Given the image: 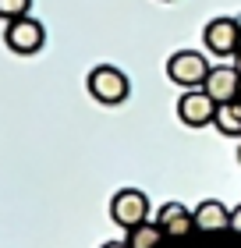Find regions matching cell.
I'll list each match as a JSON object with an SVG mask.
<instances>
[{
    "mask_svg": "<svg viewBox=\"0 0 241 248\" xmlns=\"http://www.w3.org/2000/svg\"><path fill=\"white\" fill-rule=\"evenodd\" d=\"M85 85H89V96H93L96 103H103V107H117V103H124L128 93H131L128 75H124L121 67H113V64L93 67L89 78H85Z\"/></svg>",
    "mask_w": 241,
    "mask_h": 248,
    "instance_id": "obj_1",
    "label": "cell"
},
{
    "mask_svg": "<svg viewBox=\"0 0 241 248\" xmlns=\"http://www.w3.org/2000/svg\"><path fill=\"white\" fill-rule=\"evenodd\" d=\"M209 71L213 67H209V61H206L199 50H177L174 57L167 61V78L174 85H181V89H202V82H206Z\"/></svg>",
    "mask_w": 241,
    "mask_h": 248,
    "instance_id": "obj_2",
    "label": "cell"
},
{
    "mask_svg": "<svg viewBox=\"0 0 241 248\" xmlns=\"http://www.w3.org/2000/svg\"><path fill=\"white\" fill-rule=\"evenodd\" d=\"M4 43H7L11 53L32 57V53H39L43 43H47V29H43L36 18H29V15L15 18V21H7V29H4Z\"/></svg>",
    "mask_w": 241,
    "mask_h": 248,
    "instance_id": "obj_3",
    "label": "cell"
},
{
    "mask_svg": "<svg viewBox=\"0 0 241 248\" xmlns=\"http://www.w3.org/2000/svg\"><path fill=\"white\" fill-rule=\"evenodd\" d=\"M110 220L117 223V227H124V231L145 223L149 220V199H145V191H139V188H121L117 195L110 199Z\"/></svg>",
    "mask_w": 241,
    "mask_h": 248,
    "instance_id": "obj_4",
    "label": "cell"
},
{
    "mask_svg": "<svg viewBox=\"0 0 241 248\" xmlns=\"http://www.w3.org/2000/svg\"><path fill=\"white\" fill-rule=\"evenodd\" d=\"M216 107L220 103H213V96L206 89H185V96L177 99V117L188 128H206V124H213Z\"/></svg>",
    "mask_w": 241,
    "mask_h": 248,
    "instance_id": "obj_5",
    "label": "cell"
},
{
    "mask_svg": "<svg viewBox=\"0 0 241 248\" xmlns=\"http://www.w3.org/2000/svg\"><path fill=\"white\" fill-rule=\"evenodd\" d=\"M202 43L216 53V57H234V53L241 50L238 18H213L209 25L202 29Z\"/></svg>",
    "mask_w": 241,
    "mask_h": 248,
    "instance_id": "obj_6",
    "label": "cell"
},
{
    "mask_svg": "<svg viewBox=\"0 0 241 248\" xmlns=\"http://www.w3.org/2000/svg\"><path fill=\"white\" fill-rule=\"evenodd\" d=\"M156 223L163 227V238H188L195 231V213L188 206H181V202H163L156 213Z\"/></svg>",
    "mask_w": 241,
    "mask_h": 248,
    "instance_id": "obj_7",
    "label": "cell"
},
{
    "mask_svg": "<svg viewBox=\"0 0 241 248\" xmlns=\"http://www.w3.org/2000/svg\"><path fill=\"white\" fill-rule=\"evenodd\" d=\"M238 85H241V71L238 67H227V64L213 67V71L206 75V82H202V89L213 96V103H234Z\"/></svg>",
    "mask_w": 241,
    "mask_h": 248,
    "instance_id": "obj_8",
    "label": "cell"
},
{
    "mask_svg": "<svg viewBox=\"0 0 241 248\" xmlns=\"http://www.w3.org/2000/svg\"><path fill=\"white\" fill-rule=\"evenodd\" d=\"M224 227H231V209H227L220 199H206V202L195 206V231L216 234V231H224Z\"/></svg>",
    "mask_w": 241,
    "mask_h": 248,
    "instance_id": "obj_9",
    "label": "cell"
},
{
    "mask_svg": "<svg viewBox=\"0 0 241 248\" xmlns=\"http://www.w3.org/2000/svg\"><path fill=\"white\" fill-rule=\"evenodd\" d=\"M213 128L220 131V135H227V139H241V99H234V103H220V107H216Z\"/></svg>",
    "mask_w": 241,
    "mask_h": 248,
    "instance_id": "obj_10",
    "label": "cell"
},
{
    "mask_svg": "<svg viewBox=\"0 0 241 248\" xmlns=\"http://www.w3.org/2000/svg\"><path fill=\"white\" fill-rule=\"evenodd\" d=\"M124 241H128L131 248H156L160 241H163V227H160L156 220H145V223H139V227H131Z\"/></svg>",
    "mask_w": 241,
    "mask_h": 248,
    "instance_id": "obj_11",
    "label": "cell"
},
{
    "mask_svg": "<svg viewBox=\"0 0 241 248\" xmlns=\"http://www.w3.org/2000/svg\"><path fill=\"white\" fill-rule=\"evenodd\" d=\"M29 7H32V0H0V18H4V21L25 18Z\"/></svg>",
    "mask_w": 241,
    "mask_h": 248,
    "instance_id": "obj_12",
    "label": "cell"
},
{
    "mask_svg": "<svg viewBox=\"0 0 241 248\" xmlns=\"http://www.w3.org/2000/svg\"><path fill=\"white\" fill-rule=\"evenodd\" d=\"M231 231H238V234H241V206H234V209H231Z\"/></svg>",
    "mask_w": 241,
    "mask_h": 248,
    "instance_id": "obj_13",
    "label": "cell"
},
{
    "mask_svg": "<svg viewBox=\"0 0 241 248\" xmlns=\"http://www.w3.org/2000/svg\"><path fill=\"white\" fill-rule=\"evenodd\" d=\"M103 248H131V245H128V241H107Z\"/></svg>",
    "mask_w": 241,
    "mask_h": 248,
    "instance_id": "obj_14",
    "label": "cell"
},
{
    "mask_svg": "<svg viewBox=\"0 0 241 248\" xmlns=\"http://www.w3.org/2000/svg\"><path fill=\"white\" fill-rule=\"evenodd\" d=\"M234 67H238V71H241V50L234 53Z\"/></svg>",
    "mask_w": 241,
    "mask_h": 248,
    "instance_id": "obj_15",
    "label": "cell"
},
{
    "mask_svg": "<svg viewBox=\"0 0 241 248\" xmlns=\"http://www.w3.org/2000/svg\"><path fill=\"white\" fill-rule=\"evenodd\" d=\"M238 163H241V145H238Z\"/></svg>",
    "mask_w": 241,
    "mask_h": 248,
    "instance_id": "obj_16",
    "label": "cell"
},
{
    "mask_svg": "<svg viewBox=\"0 0 241 248\" xmlns=\"http://www.w3.org/2000/svg\"><path fill=\"white\" fill-rule=\"evenodd\" d=\"M238 29H241V15H238Z\"/></svg>",
    "mask_w": 241,
    "mask_h": 248,
    "instance_id": "obj_17",
    "label": "cell"
},
{
    "mask_svg": "<svg viewBox=\"0 0 241 248\" xmlns=\"http://www.w3.org/2000/svg\"><path fill=\"white\" fill-rule=\"evenodd\" d=\"M238 99H241V85H238Z\"/></svg>",
    "mask_w": 241,
    "mask_h": 248,
    "instance_id": "obj_18",
    "label": "cell"
}]
</instances>
